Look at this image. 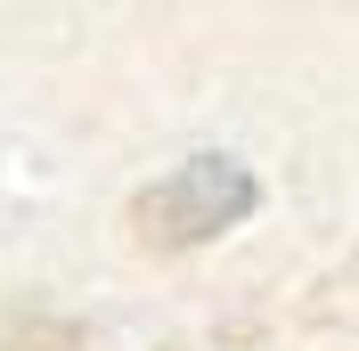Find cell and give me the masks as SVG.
<instances>
[{
    "mask_svg": "<svg viewBox=\"0 0 359 351\" xmlns=\"http://www.w3.org/2000/svg\"><path fill=\"white\" fill-rule=\"evenodd\" d=\"M253 172L245 164H229V155H196V164H180L172 180H156L147 197L131 204V229L147 253H180V245H204L221 237V229H237V220L253 213Z\"/></svg>",
    "mask_w": 359,
    "mask_h": 351,
    "instance_id": "cell-1",
    "label": "cell"
}]
</instances>
